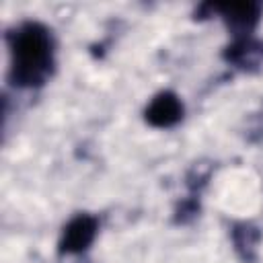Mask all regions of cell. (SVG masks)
<instances>
[{
  "instance_id": "cell-1",
  "label": "cell",
  "mask_w": 263,
  "mask_h": 263,
  "mask_svg": "<svg viewBox=\"0 0 263 263\" xmlns=\"http://www.w3.org/2000/svg\"><path fill=\"white\" fill-rule=\"evenodd\" d=\"M53 43L49 31L39 23H25L12 35L10 76L18 86H39L51 74Z\"/></svg>"
},
{
  "instance_id": "cell-4",
  "label": "cell",
  "mask_w": 263,
  "mask_h": 263,
  "mask_svg": "<svg viewBox=\"0 0 263 263\" xmlns=\"http://www.w3.org/2000/svg\"><path fill=\"white\" fill-rule=\"evenodd\" d=\"M218 10H222L226 25L242 37H249V33L255 29V25L259 23V6L257 4H230V6H216Z\"/></svg>"
},
{
  "instance_id": "cell-3",
  "label": "cell",
  "mask_w": 263,
  "mask_h": 263,
  "mask_svg": "<svg viewBox=\"0 0 263 263\" xmlns=\"http://www.w3.org/2000/svg\"><path fill=\"white\" fill-rule=\"evenodd\" d=\"M181 117H183V105L179 97L173 92L156 95L146 109V121L154 127H171Z\"/></svg>"
},
{
  "instance_id": "cell-5",
  "label": "cell",
  "mask_w": 263,
  "mask_h": 263,
  "mask_svg": "<svg viewBox=\"0 0 263 263\" xmlns=\"http://www.w3.org/2000/svg\"><path fill=\"white\" fill-rule=\"evenodd\" d=\"M226 60L240 66V68H251L261 64L263 60V43L255 41L251 37H240L236 39L228 49H226Z\"/></svg>"
},
{
  "instance_id": "cell-2",
  "label": "cell",
  "mask_w": 263,
  "mask_h": 263,
  "mask_svg": "<svg viewBox=\"0 0 263 263\" xmlns=\"http://www.w3.org/2000/svg\"><path fill=\"white\" fill-rule=\"evenodd\" d=\"M97 218L88 214H80L74 220H70L64 228L62 240H60V251L62 253H82L88 249V245L95 240L97 234Z\"/></svg>"
}]
</instances>
